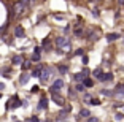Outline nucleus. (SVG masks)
Here are the masks:
<instances>
[{
	"mask_svg": "<svg viewBox=\"0 0 124 122\" xmlns=\"http://www.w3.org/2000/svg\"><path fill=\"white\" fill-rule=\"evenodd\" d=\"M56 44H57L59 48H67V49H69L70 48V40L65 38V36H61V38H56Z\"/></svg>",
	"mask_w": 124,
	"mask_h": 122,
	"instance_id": "1",
	"label": "nucleus"
},
{
	"mask_svg": "<svg viewBox=\"0 0 124 122\" xmlns=\"http://www.w3.org/2000/svg\"><path fill=\"white\" fill-rule=\"evenodd\" d=\"M62 87H64V81H62V79H57V81H54V84L51 86V92L53 93H56V92L59 93V90H61Z\"/></svg>",
	"mask_w": 124,
	"mask_h": 122,
	"instance_id": "2",
	"label": "nucleus"
},
{
	"mask_svg": "<svg viewBox=\"0 0 124 122\" xmlns=\"http://www.w3.org/2000/svg\"><path fill=\"white\" fill-rule=\"evenodd\" d=\"M49 76H51V68L45 67V68L41 70V73H40V79L45 83V81H48V79H49Z\"/></svg>",
	"mask_w": 124,
	"mask_h": 122,
	"instance_id": "3",
	"label": "nucleus"
},
{
	"mask_svg": "<svg viewBox=\"0 0 124 122\" xmlns=\"http://www.w3.org/2000/svg\"><path fill=\"white\" fill-rule=\"evenodd\" d=\"M53 100H54V103L59 105V106H62V105H64V98H62L59 93H53Z\"/></svg>",
	"mask_w": 124,
	"mask_h": 122,
	"instance_id": "4",
	"label": "nucleus"
},
{
	"mask_svg": "<svg viewBox=\"0 0 124 122\" xmlns=\"http://www.w3.org/2000/svg\"><path fill=\"white\" fill-rule=\"evenodd\" d=\"M48 108V98L46 97H41L40 98V103H38V109H46Z\"/></svg>",
	"mask_w": 124,
	"mask_h": 122,
	"instance_id": "5",
	"label": "nucleus"
},
{
	"mask_svg": "<svg viewBox=\"0 0 124 122\" xmlns=\"http://www.w3.org/2000/svg\"><path fill=\"white\" fill-rule=\"evenodd\" d=\"M43 68H45L43 65H38V67L32 72V78H40V73H41V70H43Z\"/></svg>",
	"mask_w": 124,
	"mask_h": 122,
	"instance_id": "6",
	"label": "nucleus"
},
{
	"mask_svg": "<svg viewBox=\"0 0 124 122\" xmlns=\"http://www.w3.org/2000/svg\"><path fill=\"white\" fill-rule=\"evenodd\" d=\"M118 38H121L119 33H108V35H107V41H108V43H111V41H115V40H118Z\"/></svg>",
	"mask_w": 124,
	"mask_h": 122,
	"instance_id": "7",
	"label": "nucleus"
},
{
	"mask_svg": "<svg viewBox=\"0 0 124 122\" xmlns=\"http://www.w3.org/2000/svg\"><path fill=\"white\" fill-rule=\"evenodd\" d=\"M15 35L18 36V38H21V36H24V29H22L21 25H18V27L15 29Z\"/></svg>",
	"mask_w": 124,
	"mask_h": 122,
	"instance_id": "8",
	"label": "nucleus"
},
{
	"mask_svg": "<svg viewBox=\"0 0 124 122\" xmlns=\"http://www.w3.org/2000/svg\"><path fill=\"white\" fill-rule=\"evenodd\" d=\"M10 101H13V103H10V106H13V108H18V106H21V105H22V101H19L18 97H13Z\"/></svg>",
	"mask_w": 124,
	"mask_h": 122,
	"instance_id": "9",
	"label": "nucleus"
},
{
	"mask_svg": "<svg viewBox=\"0 0 124 122\" xmlns=\"http://www.w3.org/2000/svg\"><path fill=\"white\" fill-rule=\"evenodd\" d=\"M111 79H113L111 73H102V76H100V81H111Z\"/></svg>",
	"mask_w": 124,
	"mask_h": 122,
	"instance_id": "10",
	"label": "nucleus"
},
{
	"mask_svg": "<svg viewBox=\"0 0 124 122\" xmlns=\"http://www.w3.org/2000/svg\"><path fill=\"white\" fill-rule=\"evenodd\" d=\"M29 78H30V76L27 75V73H22L21 78H19V83H21V84H26L27 81H29Z\"/></svg>",
	"mask_w": 124,
	"mask_h": 122,
	"instance_id": "11",
	"label": "nucleus"
},
{
	"mask_svg": "<svg viewBox=\"0 0 124 122\" xmlns=\"http://www.w3.org/2000/svg\"><path fill=\"white\" fill-rule=\"evenodd\" d=\"M89 114H91V113H89V109H86V108H81L80 109V116L81 117H89Z\"/></svg>",
	"mask_w": 124,
	"mask_h": 122,
	"instance_id": "12",
	"label": "nucleus"
},
{
	"mask_svg": "<svg viewBox=\"0 0 124 122\" xmlns=\"http://www.w3.org/2000/svg\"><path fill=\"white\" fill-rule=\"evenodd\" d=\"M43 48H45L46 51L51 49V41H49V38H45V40H43Z\"/></svg>",
	"mask_w": 124,
	"mask_h": 122,
	"instance_id": "13",
	"label": "nucleus"
},
{
	"mask_svg": "<svg viewBox=\"0 0 124 122\" xmlns=\"http://www.w3.org/2000/svg\"><path fill=\"white\" fill-rule=\"evenodd\" d=\"M116 93L118 95H124V84H118L116 86Z\"/></svg>",
	"mask_w": 124,
	"mask_h": 122,
	"instance_id": "14",
	"label": "nucleus"
},
{
	"mask_svg": "<svg viewBox=\"0 0 124 122\" xmlns=\"http://www.w3.org/2000/svg\"><path fill=\"white\" fill-rule=\"evenodd\" d=\"M83 86H84V87H92V81H91L89 78H84V79H83Z\"/></svg>",
	"mask_w": 124,
	"mask_h": 122,
	"instance_id": "15",
	"label": "nucleus"
},
{
	"mask_svg": "<svg viewBox=\"0 0 124 122\" xmlns=\"http://www.w3.org/2000/svg\"><path fill=\"white\" fill-rule=\"evenodd\" d=\"M13 64H15V65L22 64V57H21V56H15V57H13Z\"/></svg>",
	"mask_w": 124,
	"mask_h": 122,
	"instance_id": "16",
	"label": "nucleus"
},
{
	"mask_svg": "<svg viewBox=\"0 0 124 122\" xmlns=\"http://www.w3.org/2000/svg\"><path fill=\"white\" fill-rule=\"evenodd\" d=\"M94 76L97 79H100V76H102V68H95L94 70Z\"/></svg>",
	"mask_w": 124,
	"mask_h": 122,
	"instance_id": "17",
	"label": "nucleus"
},
{
	"mask_svg": "<svg viewBox=\"0 0 124 122\" xmlns=\"http://www.w3.org/2000/svg\"><path fill=\"white\" fill-rule=\"evenodd\" d=\"M67 70H69V67L67 65H59V72L64 75V73H67Z\"/></svg>",
	"mask_w": 124,
	"mask_h": 122,
	"instance_id": "18",
	"label": "nucleus"
},
{
	"mask_svg": "<svg viewBox=\"0 0 124 122\" xmlns=\"http://www.w3.org/2000/svg\"><path fill=\"white\" fill-rule=\"evenodd\" d=\"M22 70H29L30 68V62H22Z\"/></svg>",
	"mask_w": 124,
	"mask_h": 122,
	"instance_id": "19",
	"label": "nucleus"
},
{
	"mask_svg": "<svg viewBox=\"0 0 124 122\" xmlns=\"http://www.w3.org/2000/svg\"><path fill=\"white\" fill-rule=\"evenodd\" d=\"M89 103H91V105H95V106H97V105H100V101H99L97 98H91V100H89Z\"/></svg>",
	"mask_w": 124,
	"mask_h": 122,
	"instance_id": "20",
	"label": "nucleus"
},
{
	"mask_svg": "<svg viewBox=\"0 0 124 122\" xmlns=\"http://www.w3.org/2000/svg\"><path fill=\"white\" fill-rule=\"evenodd\" d=\"M32 60H33V62H38V60H40V54H37V52H35V54L32 56Z\"/></svg>",
	"mask_w": 124,
	"mask_h": 122,
	"instance_id": "21",
	"label": "nucleus"
},
{
	"mask_svg": "<svg viewBox=\"0 0 124 122\" xmlns=\"http://www.w3.org/2000/svg\"><path fill=\"white\" fill-rule=\"evenodd\" d=\"M75 35H77V36H81V35H83V30H81V29H77V30H75Z\"/></svg>",
	"mask_w": 124,
	"mask_h": 122,
	"instance_id": "22",
	"label": "nucleus"
},
{
	"mask_svg": "<svg viewBox=\"0 0 124 122\" xmlns=\"http://www.w3.org/2000/svg\"><path fill=\"white\" fill-rule=\"evenodd\" d=\"M77 90H78V92H83V90H84V86H83V84H78V86H77Z\"/></svg>",
	"mask_w": 124,
	"mask_h": 122,
	"instance_id": "23",
	"label": "nucleus"
},
{
	"mask_svg": "<svg viewBox=\"0 0 124 122\" xmlns=\"http://www.w3.org/2000/svg\"><path fill=\"white\" fill-rule=\"evenodd\" d=\"M29 122H40V121H38V117H37V116H32V117L29 119Z\"/></svg>",
	"mask_w": 124,
	"mask_h": 122,
	"instance_id": "24",
	"label": "nucleus"
},
{
	"mask_svg": "<svg viewBox=\"0 0 124 122\" xmlns=\"http://www.w3.org/2000/svg\"><path fill=\"white\" fill-rule=\"evenodd\" d=\"M88 60H89L88 56H83V65H88Z\"/></svg>",
	"mask_w": 124,
	"mask_h": 122,
	"instance_id": "25",
	"label": "nucleus"
},
{
	"mask_svg": "<svg viewBox=\"0 0 124 122\" xmlns=\"http://www.w3.org/2000/svg\"><path fill=\"white\" fill-rule=\"evenodd\" d=\"M84 100L89 103V100H91V95H89V93H84Z\"/></svg>",
	"mask_w": 124,
	"mask_h": 122,
	"instance_id": "26",
	"label": "nucleus"
},
{
	"mask_svg": "<svg viewBox=\"0 0 124 122\" xmlns=\"http://www.w3.org/2000/svg\"><path fill=\"white\" fill-rule=\"evenodd\" d=\"M115 117H116V121H123V117H124V116H123V114H116Z\"/></svg>",
	"mask_w": 124,
	"mask_h": 122,
	"instance_id": "27",
	"label": "nucleus"
},
{
	"mask_svg": "<svg viewBox=\"0 0 124 122\" xmlns=\"http://www.w3.org/2000/svg\"><path fill=\"white\" fill-rule=\"evenodd\" d=\"M88 122H99L95 117H88Z\"/></svg>",
	"mask_w": 124,
	"mask_h": 122,
	"instance_id": "28",
	"label": "nucleus"
},
{
	"mask_svg": "<svg viewBox=\"0 0 124 122\" xmlns=\"http://www.w3.org/2000/svg\"><path fill=\"white\" fill-rule=\"evenodd\" d=\"M102 93H103V95H111V92H110V90H102Z\"/></svg>",
	"mask_w": 124,
	"mask_h": 122,
	"instance_id": "29",
	"label": "nucleus"
},
{
	"mask_svg": "<svg viewBox=\"0 0 124 122\" xmlns=\"http://www.w3.org/2000/svg\"><path fill=\"white\" fill-rule=\"evenodd\" d=\"M92 14H94L95 18H99V10H94V11H92Z\"/></svg>",
	"mask_w": 124,
	"mask_h": 122,
	"instance_id": "30",
	"label": "nucleus"
},
{
	"mask_svg": "<svg viewBox=\"0 0 124 122\" xmlns=\"http://www.w3.org/2000/svg\"><path fill=\"white\" fill-rule=\"evenodd\" d=\"M75 54H77V56H83V49H78Z\"/></svg>",
	"mask_w": 124,
	"mask_h": 122,
	"instance_id": "31",
	"label": "nucleus"
},
{
	"mask_svg": "<svg viewBox=\"0 0 124 122\" xmlns=\"http://www.w3.org/2000/svg\"><path fill=\"white\" fill-rule=\"evenodd\" d=\"M32 92H38V86H33L32 87Z\"/></svg>",
	"mask_w": 124,
	"mask_h": 122,
	"instance_id": "32",
	"label": "nucleus"
},
{
	"mask_svg": "<svg viewBox=\"0 0 124 122\" xmlns=\"http://www.w3.org/2000/svg\"><path fill=\"white\" fill-rule=\"evenodd\" d=\"M3 89H5V84H3V83H0V90H3Z\"/></svg>",
	"mask_w": 124,
	"mask_h": 122,
	"instance_id": "33",
	"label": "nucleus"
},
{
	"mask_svg": "<svg viewBox=\"0 0 124 122\" xmlns=\"http://www.w3.org/2000/svg\"><path fill=\"white\" fill-rule=\"evenodd\" d=\"M118 2H119V3H124V0H118Z\"/></svg>",
	"mask_w": 124,
	"mask_h": 122,
	"instance_id": "34",
	"label": "nucleus"
},
{
	"mask_svg": "<svg viewBox=\"0 0 124 122\" xmlns=\"http://www.w3.org/2000/svg\"><path fill=\"white\" fill-rule=\"evenodd\" d=\"M0 98H2V92H0Z\"/></svg>",
	"mask_w": 124,
	"mask_h": 122,
	"instance_id": "35",
	"label": "nucleus"
},
{
	"mask_svg": "<svg viewBox=\"0 0 124 122\" xmlns=\"http://www.w3.org/2000/svg\"><path fill=\"white\" fill-rule=\"evenodd\" d=\"M15 122H21V121H15Z\"/></svg>",
	"mask_w": 124,
	"mask_h": 122,
	"instance_id": "36",
	"label": "nucleus"
},
{
	"mask_svg": "<svg viewBox=\"0 0 124 122\" xmlns=\"http://www.w3.org/2000/svg\"><path fill=\"white\" fill-rule=\"evenodd\" d=\"M32 2H33V0H32Z\"/></svg>",
	"mask_w": 124,
	"mask_h": 122,
	"instance_id": "37",
	"label": "nucleus"
}]
</instances>
